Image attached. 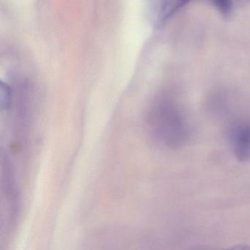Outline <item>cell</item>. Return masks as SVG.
I'll return each instance as SVG.
<instances>
[{
  "mask_svg": "<svg viewBox=\"0 0 250 250\" xmlns=\"http://www.w3.org/2000/svg\"><path fill=\"white\" fill-rule=\"evenodd\" d=\"M147 123L153 132L167 145L180 140L182 131L181 117L175 109L166 104L155 106L147 115Z\"/></svg>",
  "mask_w": 250,
  "mask_h": 250,
  "instance_id": "obj_1",
  "label": "cell"
},
{
  "mask_svg": "<svg viewBox=\"0 0 250 250\" xmlns=\"http://www.w3.org/2000/svg\"><path fill=\"white\" fill-rule=\"evenodd\" d=\"M172 0H148L150 18L155 22H161L169 17L173 11Z\"/></svg>",
  "mask_w": 250,
  "mask_h": 250,
  "instance_id": "obj_2",
  "label": "cell"
},
{
  "mask_svg": "<svg viewBox=\"0 0 250 250\" xmlns=\"http://www.w3.org/2000/svg\"><path fill=\"white\" fill-rule=\"evenodd\" d=\"M235 152L241 162L250 157V125L238 130L235 135Z\"/></svg>",
  "mask_w": 250,
  "mask_h": 250,
  "instance_id": "obj_3",
  "label": "cell"
},
{
  "mask_svg": "<svg viewBox=\"0 0 250 250\" xmlns=\"http://www.w3.org/2000/svg\"><path fill=\"white\" fill-rule=\"evenodd\" d=\"M11 90L7 84L2 83L1 84V102L2 107L8 109L11 104Z\"/></svg>",
  "mask_w": 250,
  "mask_h": 250,
  "instance_id": "obj_4",
  "label": "cell"
}]
</instances>
